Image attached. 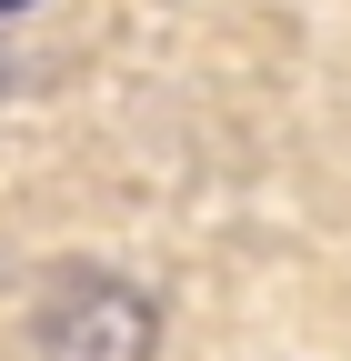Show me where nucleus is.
<instances>
[{
  "label": "nucleus",
  "instance_id": "obj_1",
  "mask_svg": "<svg viewBox=\"0 0 351 361\" xmlns=\"http://www.w3.org/2000/svg\"><path fill=\"white\" fill-rule=\"evenodd\" d=\"M40 361H151L161 351V301L121 271H61L30 311Z\"/></svg>",
  "mask_w": 351,
  "mask_h": 361
},
{
  "label": "nucleus",
  "instance_id": "obj_2",
  "mask_svg": "<svg viewBox=\"0 0 351 361\" xmlns=\"http://www.w3.org/2000/svg\"><path fill=\"white\" fill-rule=\"evenodd\" d=\"M11 11H30V0H0V20H11Z\"/></svg>",
  "mask_w": 351,
  "mask_h": 361
},
{
  "label": "nucleus",
  "instance_id": "obj_3",
  "mask_svg": "<svg viewBox=\"0 0 351 361\" xmlns=\"http://www.w3.org/2000/svg\"><path fill=\"white\" fill-rule=\"evenodd\" d=\"M0 80H11V71H0Z\"/></svg>",
  "mask_w": 351,
  "mask_h": 361
}]
</instances>
